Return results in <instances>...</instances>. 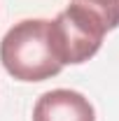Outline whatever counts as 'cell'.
<instances>
[{
  "instance_id": "cell-1",
  "label": "cell",
  "mask_w": 119,
  "mask_h": 121,
  "mask_svg": "<svg viewBox=\"0 0 119 121\" xmlns=\"http://www.w3.org/2000/svg\"><path fill=\"white\" fill-rule=\"evenodd\" d=\"M0 60L19 82H45L63 70L49 44L47 19H26L14 23L0 42Z\"/></svg>"
},
{
  "instance_id": "cell-2",
  "label": "cell",
  "mask_w": 119,
  "mask_h": 121,
  "mask_svg": "<svg viewBox=\"0 0 119 121\" xmlns=\"http://www.w3.org/2000/svg\"><path fill=\"white\" fill-rule=\"evenodd\" d=\"M105 33L107 30L96 14L70 2L49 21V44L61 65H77L101 49Z\"/></svg>"
},
{
  "instance_id": "cell-3",
  "label": "cell",
  "mask_w": 119,
  "mask_h": 121,
  "mask_svg": "<svg viewBox=\"0 0 119 121\" xmlns=\"http://www.w3.org/2000/svg\"><path fill=\"white\" fill-rule=\"evenodd\" d=\"M33 121H96L89 98L70 89H54L37 98Z\"/></svg>"
},
{
  "instance_id": "cell-4",
  "label": "cell",
  "mask_w": 119,
  "mask_h": 121,
  "mask_svg": "<svg viewBox=\"0 0 119 121\" xmlns=\"http://www.w3.org/2000/svg\"><path fill=\"white\" fill-rule=\"evenodd\" d=\"M73 5L96 14L105 30H114L119 26V0H73Z\"/></svg>"
}]
</instances>
